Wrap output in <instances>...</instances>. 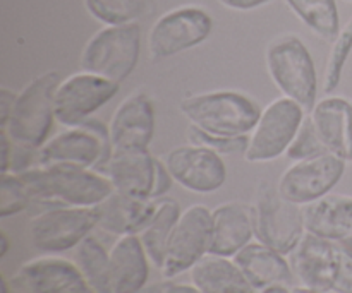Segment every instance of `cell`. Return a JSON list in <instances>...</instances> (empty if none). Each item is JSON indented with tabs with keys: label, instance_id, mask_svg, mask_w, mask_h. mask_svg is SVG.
Returning <instances> with one entry per match:
<instances>
[{
	"label": "cell",
	"instance_id": "7402d4cb",
	"mask_svg": "<svg viewBox=\"0 0 352 293\" xmlns=\"http://www.w3.org/2000/svg\"><path fill=\"white\" fill-rule=\"evenodd\" d=\"M153 266L138 235L117 237L110 247V274L113 293H138L150 280Z\"/></svg>",
	"mask_w": 352,
	"mask_h": 293
},
{
	"label": "cell",
	"instance_id": "74e56055",
	"mask_svg": "<svg viewBox=\"0 0 352 293\" xmlns=\"http://www.w3.org/2000/svg\"><path fill=\"white\" fill-rule=\"evenodd\" d=\"M172 283H174L172 280H162V281H157V283H151V285L148 283L143 290L138 292V293H170Z\"/></svg>",
	"mask_w": 352,
	"mask_h": 293
},
{
	"label": "cell",
	"instance_id": "f35d334b",
	"mask_svg": "<svg viewBox=\"0 0 352 293\" xmlns=\"http://www.w3.org/2000/svg\"><path fill=\"white\" fill-rule=\"evenodd\" d=\"M170 293H201L195 285L189 281V283H172Z\"/></svg>",
	"mask_w": 352,
	"mask_h": 293
},
{
	"label": "cell",
	"instance_id": "8fae6325",
	"mask_svg": "<svg viewBox=\"0 0 352 293\" xmlns=\"http://www.w3.org/2000/svg\"><path fill=\"white\" fill-rule=\"evenodd\" d=\"M212 249V209L192 204L182 209L174 233L168 240L160 273L164 280H174L189 273Z\"/></svg>",
	"mask_w": 352,
	"mask_h": 293
},
{
	"label": "cell",
	"instance_id": "7bdbcfd3",
	"mask_svg": "<svg viewBox=\"0 0 352 293\" xmlns=\"http://www.w3.org/2000/svg\"><path fill=\"white\" fill-rule=\"evenodd\" d=\"M10 290H12L10 281L7 278H2V281H0V293H10Z\"/></svg>",
	"mask_w": 352,
	"mask_h": 293
},
{
	"label": "cell",
	"instance_id": "4316f807",
	"mask_svg": "<svg viewBox=\"0 0 352 293\" xmlns=\"http://www.w3.org/2000/svg\"><path fill=\"white\" fill-rule=\"evenodd\" d=\"M74 263L95 293H113L110 274V250L89 235L74 249Z\"/></svg>",
	"mask_w": 352,
	"mask_h": 293
},
{
	"label": "cell",
	"instance_id": "ab89813d",
	"mask_svg": "<svg viewBox=\"0 0 352 293\" xmlns=\"http://www.w3.org/2000/svg\"><path fill=\"white\" fill-rule=\"evenodd\" d=\"M7 253H9V239H7L6 232H0V259L6 257Z\"/></svg>",
	"mask_w": 352,
	"mask_h": 293
},
{
	"label": "cell",
	"instance_id": "52a82bcc",
	"mask_svg": "<svg viewBox=\"0 0 352 293\" xmlns=\"http://www.w3.org/2000/svg\"><path fill=\"white\" fill-rule=\"evenodd\" d=\"M110 154L109 126L89 119L52 136L38 150V167H76L100 172Z\"/></svg>",
	"mask_w": 352,
	"mask_h": 293
},
{
	"label": "cell",
	"instance_id": "4dcf8cb0",
	"mask_svg": "<svg viewBox=\"0 0 352 293\" xmlns=\"http://www.w3.org/2000/svg\"><path fill=\"white\" fill-rule=\"evenodd\" d=\"M186 136L189 143L208 148L220 156H244L250 143V136H220L205 132L195 126L188 127Z\"/></svg>",
	"mask_w": 352,
	"mask_h": 293
},
{
	"label": "cell",
	"instance_id": "83f0119b",
	"mask_svg": "<svg viewBox=\"0 0 352 293\" xmlns=\"http://www.w3.org/2000/svg\"><path fill=\"white\" fill-rule=\"evenodd\" d=\"M285 3L311 33L322 40H336L340 31L337 0H285Z\"/></svg>",
	"mask_w": 352,
	"mask_h": 293
},
{
	"label": "cell",
	"instance_id": "7a4b0ae2",
	"mask_svg": "<svg viewBox=\"0 0 352 293\" xmlns=\"http://www.w3.org/2000/svg\"><path fill=\"white\" fill-rule=\"evenodd\" d=\"M179 110L189 126L220 136H250L260 119L256 99L234 89L196 93L179 102Z\"/></svg>",
	"mask_w": 352,
	"mask_h": 293
},
{
	"label": "cell",
	"instance_id": "5bb4252c",
	"mask_svg": "<svg viewBox=\"0 0 352 293\" xmlns=\"http://www.w3.org/2000/svg\"><path fill=\"white\" fill-rule=\"evenodd\" d=\"M164 163L175 184L196 194H212L223 187L227 167L215 151L199 144H181L168 151Z\"/></svg>",
	"mask_w": 352,
	"mask_h": 293
},
{
	"label": "cell",
	"instance_id": "ee69618b",
	"mask_svg": "<svg viewBox=\"0 0 352 293\" xmlns=\"http://www.w3.org/2000/svg\"><path fill=\"white\" fill-rule=\"evenodd\" d=\"M292 292H294V293H322V292L311 290V288L301 287V285H299V287H296V288H292Z\"/></svg>",
	"mask_w": 352,
	"mask_h": 293
},
{
	"label": "cell",
	"instance_id": "484cf974",
	"mask_svg": "<svg viewBox=\"0 0 352 293\" xmlns=\"http://www.w3.org/2000/svg\"><path fill=\"white\" fill-rule=\"evenodd\" d=\"M181 213V206L174 199H157V209H155L153 216L146 223V226L138 233L148 257H150L151 264L155 268H158V270L164 264L168 240H170L172 233H174V228L177 225Z\"/></svg>",
	"mask_w": 352,
	"mask_h": 293
},
{
	"label": "cell",
	"instance_id": "836d02e7",
	"mask_svg": "<svg viewBox=\"0 0 352 293\" xmlns=\"http://www.w3.org/2000/svg\"><path fill=\"white\" fill-rule=\"evenodd\" d=\"M332 293H352V257L340 250L339 268L333 280Z\"/></svg>",
	"mask_w": 352,
	"mask_h": 293
},
{
	"label": "cell",
	"instance_id": "277c9868",
	"mask_svg": "<svg viewBox=\"0 0 352 293\" xmlns=\"http://www.w3.org/2000/svg\"><path fill=\"white\" fill-rule=\"evenodd\" d=\"M60 81L57 71H48L36 75L17 93L9 120L0 127L12 143L40 150L50 139L52 127L57 122L54 96Z\"/></svg>",
	"mask_w": 352,
	"mask_h": 293
},
{
	"label": "cell",
	"instance_id": "8d00e7d4",
	"mask_svg": "<svg viewBox=\"0 0 352 293\" xmlns=\"http://www.w3.org/2000/svg\"><path fill=\"white\" fill-rule=\"evenodd\" d=\"M223 7L232 10H253L258 9V7L265 5L270 0H219Z\"/></svg>",
	"mask_w": 352,
	"mask_h": 293
},
{
	"label": "cell",
	"instance_id": "30bf717a",
	"mask_svg": "<svg viewBox=\"0 0 352 293\" xmlns=\"http://www.w3.org/2000/svg\"><path fill=\"white\" fill-rule=\"evenodd\" d=\"M98 226L95 208L50 206L28 223L31 246L43 254L74 250Z\"/></svg>",
	"mask_w": 352,
	"mask_h": 293
},
{
	"label": "cell",
	"instance_id": "8992f818",
	"mask_svg": "<svg viewBox=\"0 0 352 293\" xmlns=\"http://www.w3.org/2000/svg\"><path fill=\"white\" fill-rule=\"evenodd\" d=\"M251 208L256 240L289 256L306 233L302 206L285 199L277 184L263 180L254 191Z\"/></svg>",
	"mask_w": 352,
	"mask_h": 293
},
{
	"label": "cell",
	"instance_id": "b9f144b4",
	"mask_svg": "<svg viewBox=\"0 0 352 293\" xmlns=\"http://www.w3.org/2000/svg\"><path fill=\"white\" fill-rule=\"evenodd\" d=\"M337 246L340 247V250H342V253H346L347 256L352 257V235L347 240H344V242L337 244Z\"/></svg>",
	"mask_w": 352,
	"mask_h": 293
},
{
	"label": "cell",
	"instance_id": "9a60e30c",
	"mask_svg": "<svg viewBox=\"0 0 352 293\" xmlns=\"http://www.w3.org/2000/svg\"><path fill=\"white\" fill-rule=\"evenodd\" d=\"M9 281L17 293H95L74 261L58 254L26 261Z\"/></svg>",
	"mask_w": 352,
	"mask_h": 293
},
{
	"label": "cell",
	"instance_id": "d4e9b609",
	"mask_svg": "<svg viewBox=\"0 0 352 293\" xmlns=\"http://www.w3.org/2000/svg\"><path fill=\"white\" fill-rule=\"evenodd\" d=\"M189 281L201 293H258L234 257L212 253L191 268Z\"/></svg>",
	"mask_w": 352,
	"mask_h": 293
},
{
	"label": "cell",
	"instance_id": "ba28073f",
	"mask_svg": "<svg viewBox=\"0 0 352 293\" xmlns=\"http://www.w3.org/2000/svg\"><path fill=\"white\" fill-rule=\"evenodd\" d=\"M306 115L308 112L301 105L285 96L268 103L251 130L246 154L243 156L244 161L268 163L285 156Z\"/></svg>",
	"mask_w": 352,
	"mask_h": 293
},
{
	"label": "cell",
	"instance_id": "f6af8a7d",
	"mask_svg": "<svg viewBox=\"0 0 352 293\" xmlns=\"http://www.w3.org/2000/svg\"><path fill=\"white\" fill-rule=\"evenodd\" d=\"M344 2H347V3H352V0H344Z\"/></svg>",
	"mask_w": 352,
	"mask_h": 293
},
{
	"label": "cell",
	"instance_id": "f546056e",
	"mask_svg": "<svg viewBox=\"0 0 352 293\" xmlns=\"http://www.w3.org/2000/svg\"><path fill=\"white\" fill-rule=\"evenodd\" d=\"M352 54V17L346 23V26L340 27L339 34L332 41L329 58H327L325 74H323V91L325 95H332L339 88L342 81L344 69Z\"/></svg>",
	"mask_w": 352,
	"mask_h": 293
},
{
	"label": "cell",
	"instance_id": "5b68a950",
	"mask_svg": "<svg viewBox=\"0 0 352 293\" xmlns=\"http://www.w3.org/2000/svg\"><path fill=\"white\" fill-rule=\"evenodd\" d=\"M140 57V24L103 26L86 41L79 57V67L120 84L136 71Z\"/></svg>",
	"mask_w": 352,
	"mask_h": 293
},
{
	"label": "cell",
	"instance_id": "7c38bea8",
	"mask_svg": "<svg viewBox=\"0 0 352 293\" xmlns=\"http://www.w3.org/2000/svg\"><path fill=\"white\" fill-rule=\"evenodd\" d=\"M346 167L347 161L330 151L292 161L277 180V189L294 204L308 206L336 189L346 174Z\"/></svg>",
	"mask_w": 352,
	"mask_h": 293
},
{
	"label": "cell",
	"instance_id": "6da1fadb",
	"mask_svg": "<svg viewBox=\"0 0 352 293\" xmlns=\"http://www.w3.org/2000/svg\"><path fill=\"white\" fill-rule=\"evenodd\" d=\"M17 175V174H16ZM31 196V202L50 206L95 208L113 187L98 170L76 167H34L19 174Z\"/></svg>",
	"mask_w": 352,
	"mask_h": 293
},
{
	"label": "cell",
	"instance_id": "e575fe53",
	"mask_svg": "<svg viewBox=\"0 0 352 293\" xmlns=\"http://www.w3.org/2000/svg\"><path fill=\"white\" fill-rule=\"evenodd\" d=\"M172 184H174V178H172V175L168 174L167 167H165V163H164V160H160V161H158V168H157V180H155L153 199L165 198V194L170 191Z\"/></svg>",
	"mask_w": 352,
	"mask_h": 293
},
{
	"label": "cell",
	"instance_id": "d6986e66",
	"mask_svg": "<svg viewBox=\"0 0 352 293\" xmlns=\"http://www.w3.org/2000/svg\"><path fill=\"white\" fill-rule=\"evenodd\" d=\"M320 141L336 156L352 161V102L344 96L327 95L309 112Z\"/></svg>",
	"mask_w": 352,
	"mask_h": 293
},
{
	"label": "cell",
	"instance_id": "3957f363",
	"mask_svg": "<svg viewBox=\"0 0 352 293\" xmlns=\"http://www.w3.org/2000/svg\"><path fill=\"white\" fill-rule=\"evenodd\" d=\"M265 64L282 96L311 112L318 96L316 65L308 47L296 34H282L268 43Z\"/></svg>",
	"mask_w": 352,
	"mask_h": 293
},
{
	"label": "cell",
	"instance_id": "2e32d148",
	"mask_svg": "<svg viewBox=\"0 0 352 293\" xmlns=\"http://www.w3.org/2000/svg\"><path fill=\"white\" fill-rule=\"evenodd\" d=\"M339 261L340 247L337 244L309 232L289 254V263L299 285L322 293H332Z\"/></svg>",
	"mask_w": 352,
	"mask_h": 293
},
{
	"label": "cell",
	"instance_id": "cb8c5ba5",
	"mask_svg": "<svg viewBox=\"0 0 352 293\" xmlns=\"http://www.w3.org/2000/svg\"><path fill=\"white\" fill-rule=\"evenodd\" d=\"M306 232L340 244L352 235V196L327 194L302 206Z\"/></svg>",
	"mask_w": 352,
	"mask_h": 293
},
{
	"label": "cell",
	"instance_id": "ffe728a7",
	"mask_svg": "<svg viewBox=\"0 0 352 293\" xmlns=\"http://www.w3.org/2000/svg\"><path fill=\"white\" fill-rule=\"evenodd\" d=\"M254 237L253 208L243 201H227L212 209V249L219 256L234 257Z\"/></svg>",
	"mask_w": 352,
	"mask_h": 293
},
{
	"label": "cell",
	"instance_id": "4fadbf2b",
	"mask_svg": "<svg viewBox=\"0 0 352 293\" xmlns=\"http://www.w3.org/2000/svg\"><path fill=\"white\" fill-rule=\"evenodd\" d=\"M120 84L91 72H76L62 79L55 89V120L62 127H76L91 119L103 105L116 98Z\"/></svg>",
	"mask_w": 352,
	"mask_h": 293
},
{
	"label": "cell",
	"instance_id": "9c48e42d",
	"mask_svg": "<svg viewBox=\"0 0 352 293\" xmlns=\"http://www.w3.org/2000/svg\"><path fill=\"white\" fill-rule=\"evenodd\" d=\"M213 19L203 7L182 5L162 14L148 31L151 60H164L199 47L210 38Z\"/></svg>",
	"mask_w": 352,
	"mask_h": 293
},
{
	"label": "cell",
	"instance_id": "d590c367",
	"mask_svg": "<svg viewBox=\"0 0 352 293\" xmlns=\"http://www.w3.org/2000/svg\"><path fill=\"white\" fill-rule=\"evenodd\" d=\"M17 93L12 91V89L2 86L0 88V127H3L9 120L10 112H12L14 102H16Z\"/></svg>",
	"mask_w": 352,
	"mask_h": 293
},
{
	"label": "cell",
	"instance_id": "d6a6232c",
	"mask_svg": "<svg viewBox=\"0 0 352 293\" xmlns=\"http://www.w3.org/2000/svg\"><path fill=\"white\" fill-rule=\"evenodd\" d=\"M325 146H323L322 141H320L315 126H313L308 113L305 122L299 127L296 137L292 139L291 146H289L287 153H285V158L291 161H299L306 160V158H313L316 156V154H322L325 153Z\"/></svg>",
	"mask_w": 352,
	"mask_h": 293
},
{
	"label": "cell",
	"instance_id": "44dd1931",
	"mask_svg": "<svg viewBox=\"0 0 352 293\" xmlns=\"http://www.w3.org/2000/svg\"><path fill=\"white\" fill-rule=\"evenodd\" d=\"M157 209V199H140L112 191L95 206L96 228L110 235H138Z\"/></svg>",
	"mask_w": 352,
	"mask_h": 293
},
{
	"label": "cell",
	"instance_id": "f1b7e54d",
	"mask_svg": "<svg viewBox=\"0 0 352 293\" xmlns=\"http://www.w3.org/2000/svg\"><path fill=\"white\" fill-rule=\"evenodd\" d=\"M89 16L103 26L138 23L151 9V0H85Z\"/></svg>",
	"mask_w": 352,
	"mask_h": 293
},
{
	"label": "cell",
	"instance_id": "ac0fdd59",
	"mask_svg": "<svg viewBox=\"0 0 352 293\" xmlns=\"http://www.w3.org/2000/svg\"><path fill=\"white\" fill-rule=\"evenodd\" d=\"M158 158L148 150H112L102 172L113 191L140 199H153Z\"/></svg>",
	"mask_w": 352,
	"mask_h": 293
},
{
	"label": "cell",
	"instance_id": "60d3db41",
	"mask_svg": "<svg viewBox=\"0 0 352 293\" xmlns=\"http://www.w3.org/2000/svg\"><path fill=\"white\" fill-rule=\"evenodd\" d=\"M258 293H294V292H292V288L282 287V285H278V287L265 288V290H261V292H258Z\"/></svg>",
	"mask_w": 352,
	"mask_h": 293
},
{
	"label": "cell",
	"instance_id": "e0dca14e",
	"mask_svg": "<svg viewBox=\"0 0 352 293\" xmlns=\"http://www.w3.org/2000/svg\"><path fill=\"white\" fill-rule=\"evenodd\" d=\"M112 150H148L155 136V106L144 91L119 103L109 124Z\"/></svg>",
	"mask_w": 352,
	"mask_h": 293
},
{
	"label": "cell",
	"instance_id": "1f68e13d",
	"mask_svg": "<svg viewBox=\"0 0 352 293\" xmlns=\"http://www.w3.org/2000/svg\"><path fill=\"white\" fill-rule=\"evenodd\" d=\"M31 202L23 178L16 174H0V218L19 215Z\"/></svg>",
	"mask_w": 352,
	"mask_h": 293
},
{
	"label": "cell",
	"instance_id": "603a6c76",
	"mask_svg": "<svg viewBox=\"0 0 352 293\" xmlns=\"http://www.w3.org/2000/svg\"><path fill=\"white\" fill-rule=\"evenodd\" d=\"M234 261L248 277L258 292L270 287H291L294 280L289 256L253 240L234 256Z\"/></svg>",
	"mask_w": 352,
	"mask_h": 293
}]
</instances>
